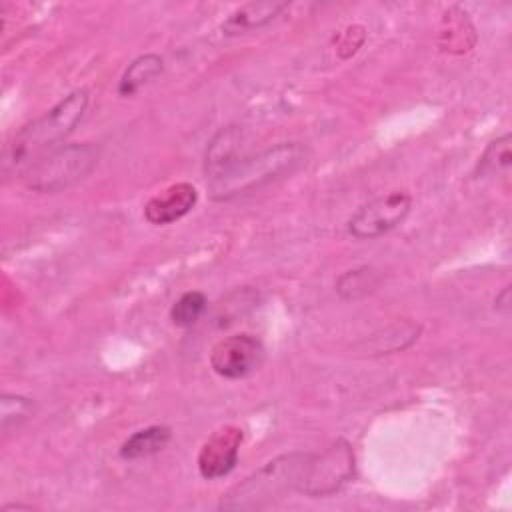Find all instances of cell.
Instances as JSON below:
<instances>
[{
	"instance_id": "cell-1",
	"label": "cell",
	"mask_w": 512,
	"mask_h": 512,
	"mask_svg": "<svg viewBox=\"0 0 512 512\" xmlns=\"http://www.w3.org/2000/svg\"><path fill=\"white\" fill-rule=\"evenodd\" d=\"M302 146L296 142H280L258 154L240 150L228 164L206 176L208 192L214 200H230L260 188L284 172L294 170L302 162Z\"/></svg>"
},
{
	"instance_id": "cell-2",
	"label": "cell",
	"mask_w": 512,
	"mask_h": 512,
	"mask_svg": "<svg viewBox=\"0 0 512 512\" xmlns=\"http://www.w3.org/2000/svg\"><path fill=\"white\" fill-rule=\"evenodd\" d=\"M88 106V92L74 90L64 96L58 104L46 110L40 118L24 126L12 140L6 154V168L26 170L34 160L52 150L60 140H64L76 124L82 120Z\"/></svg>"
},
{
	"instance_id": "cell-3",
	"label": "cell",
	"mask_w": 512,
	"mask_h": 512,
	"mask_svg": "<svg viewBox=\"0 0 512 512\" xmlns=\"http://www.w3.org/2000/svg\"><path fill=\"white\" fill-rule=\"evenodd\" d=\"M308 458L310 454L292 452L266 462L260 470L228 490L220 500V508L260 510L280 500L286 492H300Z\"/></svg>"
},
{
	"instance_id": "cell-4",
	"label": "cell",
	"mask_w": 512,
	"mask_h": 512,
	"mask_svg": "<svg viewBox=\"0 0 512 512\" xmlns=\"http://www.w3.org/2000/svg\"><path fill=\"white\" fill-rule=\"evenodd\" d=\"M100 148L92 142L52 148L24 170L26 188L34 192H60L82 180L98 162Z\"/></svg>"
},
{
	"instance_id": "cell-5",
	"label": "cell",
	"mask_w": 512,
	"mask_h": 512,
	"mask_svg": "<svg viewBox=\"0 0 512 512\" xmlns=\"http://www.w3.org/2000/svg\"><path fill=\"white\" fill-rule=\"evenodd\" d=\"M354 476V452L346 440H336L322 454H310L300 492L312 498L338 492Z\"/></svg>"
},
{
	"instance_id": "cell-6",
	"label": "cell",
	"mask_w": 512,
	"mask_h": 512,
	"mask_svg": "<svg viewBox=\"0 0 512 512\" xmlns=\"http://www.w3.org/2000/svg\"><path fill=\"white\" fill-rule=\"evenodd\" d=\"M412 206L406 190H392L362 204L348 220V232L356 240H374L404 222Z\"/></svg>"
},
{
	"instance_id": "cell-7",
	"label": "cell",
	"mask_w": 512,
	"mask_h": 512,
	"mask_svg": "<svg viewBox=\"0 0 512 512\" xmlns=\"http://www.w3.org/2000/svg\"><path fill=\"white\" fill-rule=\"evenodd\" d=\"M264 362L262 342L246 332L230 334L218 340L210 350L212 370L228 380H240L254 374Z\"/></svg>"
},
{
	"instance_id": "cell-8",
	"label": "cell",
	"mask_w": 512,
	"mask_h": 512,
	"mask_svg": "<svg viewBox=\"0 0 512 512\" xmlns=\"http://www.w3.org/2000/svg\"><path fill=\"white\" fill-rule=\"evenodd\" d=\"M242 430L238 426H224L216 430L198 452V472L206 480H216L228 476L236 462L242 444Z\"/></svg>"
},
{
	"instance_id": "cell-9",
	"label": "cell",
	"mask_w": 512,
	"mask_h": 512,
	"mask_svg": "<svg viewBox=\"0 0 512 512\" xmlns=\"http://www.w3.org/2000/svg\"><path fill=\"white\" fill-rule=\"evenodd\" d=\"M198 202V192L190 182H176L152 196L144 206V218L150 224L164 226L184 218Z\"/></svg>"
},
{
	"instance_id": "cell-10",
	"label": "cell",
	"mask_w": 512,
	"mask_h": 512,
	"mask_svg": "<svg viewBox=\"0 0 512 512\" xmlns=\"http://www.w3.org/2000/svg\"><path fill=\"white\" fill-rule=\"evenodd\" d=\"M290 4L288 2H248L234 10L224 22H222V32L224 34H244L250 30H258L272 22L282 10H286Z\"/></svg>"
},
{
	"instance_id": "cell-11",
	"label": "cell",
	"mask_w": 512,
	"mask_h": 512,
	"mask_svg": "<svg viewBox=\"0 0 512 512\" xmlns=\"http://www.w3.org/2000/svg\"><path fill=\"white\" fill-rule=\"evenodd\" d=\"M170 438H172V430L168 426H160V424L136 430L120 446V458L138 460V458L152 456V454L160 452L162 448H166Z\"/></svg>"
},
{
	"instance_id": "cell-12",
	"label": "cell",
	"mask_w": 512,
	"mask_h": 512,
	"mask_svg": "<svg viewBox=\"0 0 512 512\" xmlns=\"http://www.w3.org/2000/svg\"><path fill=\"white\" fill-rule=\"evenodd\" d=\"M164 68V62L158 54H142L136 60L130 62V66L124 70L120 82H118V94L120 96H132L136 94L144 84H148L152 78H156Z\"/></svg>"
},
{
	"instance_id": "cell-13",
	"label": "cell",
	"mask_w": 512,
	"mask_h": 512,
	"mask_svg": "<svg viewBox=\"0 0 512 512\" xmlns=\"http://www.w3.org/2000/svg\"><path fill=\"white\" fill-rule=\"evenodd\" d=\"M208 306V300L202 292L198 290H190V292H184L170 308V320L174 326H180V328H186V326H192L198 322V318L204 314Z\"/></svg>"
},
{
	"instance_id": "cell-14",
	"label": "cell",
	"mask_w": 512,
	"mask_h": 512,
	"mask_svg": "<svg viewBox=\"0 0 512 512\" xmlns=\"http://www.w3.org/2000/svg\"><path fill=\"white\" fill-rule=\"evenodd\" d=\"M0 404H2L0 420H2L4 432H8L10 428L22 426L34 414V402L20 394H2Z\"/></svg>"
},
{
	"instance_id": "cell-15",
	"label": "cell",
	"mask_w": 512,
	"mask_h": 512,
	"mask_svg": "<svg viewBox=\"0 0 512 512\" xmlns=\"http://www.w3.org/2000/svg\"><path fill=\"white\" fill-rule=\"evenodd\" d=\"M510 134H502L500 138H496L494 142L488 144V148L484 150L480 162H478V172L480 174H494L500 170L510 168L512 164V152H510Z\"/></svg>"
},
{
	"instance_id": "cell-16",
	"label": "cell",
	"mask_w": 512,
	"mask_h": 512,
	"mask_svg": "<svg viewBox=\"0 0 512 512\" xmlns=\"http://www.w3.org/2000/svg\"><path fill=\"white\" fill-rule=\"evenodd\" d=\"M376 278L374 272L366 266L356 268V270H348L346 274L340 276L336 290L342 298H358L362 294H366L370 288H374Z\"/></svg>"
}]
</instances>
